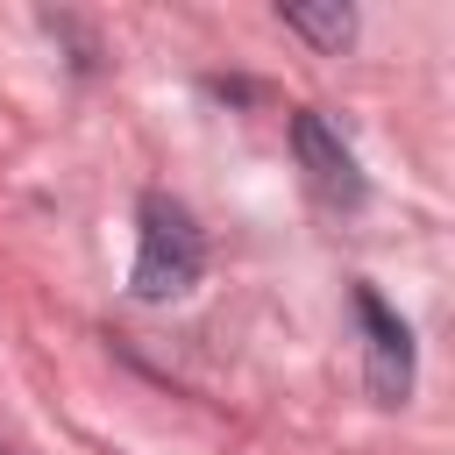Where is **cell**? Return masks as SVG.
<instances>
[{"label": "cell", "instance_id": "3957f363", "mask_svg": "<svg viewBox=\"0 0 455 455\" xmlns=\"http://www.w3.org/2000/svg\"><path fill=\"white\" fill-rule=\"evenodd\" d=\"M291 142H299V164H306V178H313L320 199H341V206L363 199V171H355L348 142L327 128V114H299L291 121Z\"/></svg>", "mask_w": 455, "mask_h": 455}, {"label": "cell", "instance_id": "7a4b0ae2", "mask_svg": "<svg viewBox=\"0 0 455 455\" xmlns=\"http://www.w3.org/2000/svg\"><path fill=\"white\" fill-rule=\"evenodd\" d=\"M355 313H363V334H370V391L384 405H405V391H412V334H405V320L370 284L355 291Z\"/></svg>", "mask_w": 455, "mask_h": 455}, {"label": "cell", "instance_id": "277c9868", "mask_svg": "<svg viewBox=\"0 0 455 455\" xmlns=\"http://www.w3.org/2000/svg\"><path fill=\"white\" fill-rule=\"evenodd\" d=\"M284 28H299V36L327 43V50H341V43L355 36V14H348V7H284Z\"/></svg>", "mask_w": 455, "mask_h": 455}, {"label": "cell", "instance_id": "6da1fadb", "mask_svg": "<svg viewBox=\"0 0 455 455\" xmlns=\"http://www.w3.org/2000/svg\"><path fill=\"white\" fill-rule=\"evenodd\" d=\"M199 263H206V242L192 228V213L164 192L142 199V249H135V299H178L199 284Z\"/></svg>", "mask_w": 455, "mask_h": 455}]
</instances>
